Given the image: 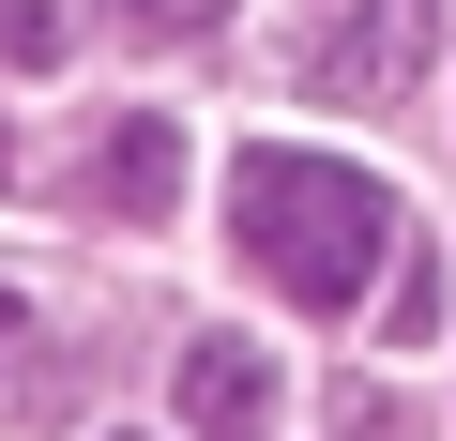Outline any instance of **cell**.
<instances>
[{"label": "cell", "mask_w": 456, "mask_h": 441, "mask_svg": "<svg viewBox=\"0 0 456 441\" xmlns=\"http://www.w3.org/2000/svg\"><path fill=\"white\" fill-rule=\"evenodd\" d=\"M122 441H137V426H122Z\"/></svg>", "instance_id": "cell-10"}, {"label": "cell", "mask_w": 456, "mask_h": 441, "mask_svg": "<svg viewBox=\"0 0 456 441\" xmlns=\"http://www.w3.org/2000/svg\"><path fill=\"white\" fill-rule=\"evenodd\" d=\"M426 320H441V259H426V244H395V335H426Z\"/></svg>", "instance_id": "cell-7"}, {"label": "cell", "mask_w": 456, "mask_h": 441, "mask_svg": "<svg viewBox=\"0 0 456 441\" xmlns=\"http://www.w3.org/2000/svg\"><path fill=\"white\" fill-rule=\"evenodd\" d=\"M0 183H16V137H0Z\"/></svg>", "instance_id": "cell-9"}, {"label": "cell", "mask_w": 456, "mask_h": 441, "mask_svg": "<svg viewBox=\"0 0 456 441\" xmlns=\"http://www.w3.org/2000/svg\"><path fill=\"white\" fill-rule=\"evenodd\" d=\"M0 46H16L31 77H46V61H77V0H0Z\"/></svg>", "instance_id": "cell-6"}, {"label": "cell", "mask_w": 456, "mask_h": 441, "mask_svg": "<svg viewBox=\"0 0 456 441\" xmlns=\"http://www.w3.org/2000/svg\"><path fill=\"white\" fill-rule=\"evenodd\" d=\"M122 16H137V31H213L228 0H122Z\"/></svg>", "instance_id": "cell-8"}, {"label": "cell", "mask_w": 456, "mask_h": 441, "mask_svg": "<svg viewBox=\"0 0 456 441\" xmlns=\"http://www.w3.org/2000/svg\"><path fill=\"white\" fill-rule=\"evenodd\" d=\"M274 411H289V396H274V365H259L244 335H198V350H183V426H198V441H274Z\"/></svg>", "instance_id": "cell-3"}, {"label": "cell", "mask_w": 456, "mask_h": 441, "mask_svg": "<svg viewBox=\"0 0 456 441\" xmlns=\"http://www.w3.org/2000/svg\"><path fill=\"white\" fill-rule=\"evenodd\" d=\"M228 229H244V259H259L305 320L365 305V290H380V259L411 244V229H395V198H380L350 152H289V137H259L244 167H228Z\"/></svg>", "instance_id": "cell-1"}, {"label": "cell", "mask_w": 456, "mask_h": 441, "mask_svg": "<svg viewBox=\"0 0 456 441\" xmlns=\"http://www.w3.org/2000/svg\"><path fill=\"white\" fill-rule=\"evenodd\" d=\"M46 396H61V380L31 365V305H16V274H0V411H16V426H31Z\"/></svg>", "instance_id": "cell-5"}, {"label": "cell", "mask_w": 456, "mask_h": 441, "mask_svg": "<svg viewBox=\"0 0 456 441\" xmlns=\"http://www.w3.org/2000/svg\"><path fill=\"white\" fill-rule=\"evenodd\" d=\"M426 46H441V0H305L289 77H305L320 107H395V92L426 77Z\"/></svg>", "instance_id": "cell-2"}, {"label": "cell", "mask_w": 456, "mask_h": 441, "mask_svg": "<svg viewBox=\"0 0 456 441\" xmlns=\"http://www.w3.org/2000/svg\"><path fill=\"white\" fill-rule=\"evenodd\" d=\"M92 198H107V213H167V198H183V137H167V122H122V137L92 152Z\"/></svg>", "instance_id": "cell-4"}]
</instances>
